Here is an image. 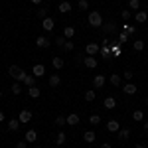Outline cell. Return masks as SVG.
Wrapping results in <instances>:
<instances>
[{
  "label": "cell",
  "mask_w": 148,
  "mask_h": 148,
  "mask_svg": "<svg viewBox=\"0 0 148 148\" xmlns=\"http://www.w3.org/2000/svg\"><path fill=\"white\" fill-rule=\"evenodd\" d=\"M8 75H10L16 83H24V77H26L24 69L18 67V65H10V67H8Z\"/></svg>",
  "instance_id": "obj_1"
},
{
  "label": "cell",
  "mask_w": 148,
  "mask_h": 148,
  "mask_svg": "<svg viewBox=\"0 0 148 148\" xmlns=\"http://www.w3.org/2000/svg\"><path fill=\"white\" fill-rule=\"evenodd\" d=\"M87 22H89V26H91V28H101V26H103V16H101V12H89Z\"/></svg>",
  "instance_id": "obj_2"
},
{
  "label": "cell",
  "mask_w": 148,
  "mask_h": 148,
  "mask_svg": "<svg viewBox=\"0 0 148 148\" xmlns=\"http://www.w3.org/2000/svg\"><path fill=\"white\" fill-rule=\"evenodd\" d=\"M101 30L103 32H105V34H119V32H116V26H114L113 22H103V26H101Z\"/></svg>",
  "instance_id": "obj_3"
},
{
  "label": "cell",
  "mask_w": 148,
  "mask_h": 148,
  "mask_svg": "<svg viewBox=\"0 0 148 148\" xmlns=\"http://www.w3.org/2000/svg\"><path fill=\"white\" fill-rule=\"evenodd\" d=\"M42 28H44L46 32H53V28H56L53 18H49V16H47V18H44V20H42Z\"/></svg>",
  "instance_id": "obj_4"
},
{
  "label": "cell",
  "mask_w": 148,
  "mask_h": 148,
  "mask_svg": "<svg viewBox=\"0 0 148 148\" xmlns=\"http://www.w3.org/2000/svg\"><path fill=\"white\" fill-rule=\"evenodd\" d=\"M105 83H107V77H105V75H95V77H93V87H95V89H103Z\"/></svg>",
  "instance_id": "obj_5"
},
{
  "label": "cell",
  "mask_w": 148,
  "mask_h": 148,
  "mask_svg": "<svg viewBox=\"0 0 148 148\" xmlns=\"http://www.w3.org/2000/svg\"><path fill=\"white\" fill-rule=\"evenodd\" d=\"M18 121H20V123H30V121H32V111H28V109H22V111H20V114H18Z\"/></svg>",
  "instance_id": "obj_6"
},
{
  "label": "cell",
  "mask_w": 148,
  "mask_h": 148,
  "mask_svg": "<svg viewBox=\"0 0 148 148\" xmlns=\"http://www.w3.org/2000/svg\"><path fill=\"white\" fill-rule=\"evenodd\" d=\"M107 130H109V132H119V130H121V123H119L116 119L107 121Z\"/></svg>",
  "instance_id": "obj_7"
},
{
  "label": "cell",
  "mask_w": 148,
  "mask_h": 148,
  "mask_svg": "<svg viewBox=\"0 0 148 148\" xmlns=\"http://www.w3.org/2000/svg\"><path fill=\"white\" fill-rule=\"evenodd\" d=\"M99 49H101V46H99V44H95V42H91V44H85V53H87V56H95Z\"/></svg>",
  "instance_id": "obj_8"
},
{
  "label": "cell",
  "mask_w": 148,
  "mask_h": 148,
  "mask_svg": "<svg viewBox=\"0 0 148 148\" xmlns=\"http://www.w3.org/2000/svg\"><path fill=\"white\" fill-rule=\"evenodd\" d=\"M32 75H36L38 79H40V77H44V75H46V67H44L42 63H36L34 67H32Z\"/></svg>",
  "instance_id": "obj_9"
},
{
  "label": "cell",
  "mask_w": 148,
  "mask_h": 148,
  "mask_svg": "<svg viewBox=\"0 0 148 148\" xmlns=\"http://www.w3.org/2000/svg\"><path fill=\"white\" fill-rule=\"evenodd\" d=\"M83 63H85V67H87V69H95L97 65H99V61L95 59V56H87L85 59H83Z\"/></svg>",
  "instance_id": "obj_10"
},
{
  "label": "cell",
  "mask_w": 148,
  "mask_h": 148,
  "mask_svg": "<svg viewBox=\"0 0 148 148\" xmlns=\"http://www.w3.org/2000/svg\"><path fill=\"white\" fill-rule=\"evenodd\" d=\"M26 142H28V144H34V142H38V132H36L34 128H30V130L26 132Z\"/></svg>",
  "instance_id": "obj_11"
},
{
  "label": "cell",
  "mask_w": 148,
  "mask_h": 148,
  "mask_svg": "<svg viewBox=\"0 0 148 148\" xmlns=\"http://www.w3.org/2000/svg\"><path fill=\"white\" fill-rule=\"evenodd\" d=\"M65 121H67L69 126H77V125H79V114H77V113H71V114L65 116Z\"/></svg>",
  "instance_id": "obj_12"
},
{
  "label": "cell",
  "mask_w": 148,
  "mask_h": 148,
  "mask_svg": "<svg viewBox=\"0 0 148 148\" xmlns=\"http://www.w3.org/2000/svg\"><path fill=\"white\" fill-rule=\"evenodd\" d=\"M116 138H119V140H123V142L128 140V138H130V128H121V130L116 132Z\"/></svg>",
  "instance_id": "obj_13"
},
{
  "label": "cell",
  "mask_w": 148,
  "mask_h": 148,
  "mask_svg": "<svg viewBox=\"0 0 148 148\" xmlns=\"http://www.w3.org/2000/svg\"><path fill=\"white\" fill-rule=\"evenodd\" d=\"M134 20H136L138 24H144L148 20V12H144V10H138L136 14H134Z\"/></svg>",
  "instance_id": "obj_14"
},
{
  "label": "cell",
  "mask_w": 148,
  "mask_h": 148,
  "mask_svg": "<svg viewBox=\"0 0 148 148\" xmlns=\"http://www.w3.org/2000/svg\"><path fill=\"white\" fill-rule=\"evenodd\" d=\"M57 10L61 12V14H67V12H71V2H67V0H63V2H59V6H57Z\"/></svg>",
  "instance_id": "obj_15"
},
{
  "label": "cell",
  "mask_w": 148,
  "mask_h": 148,
  "mask_svg": "<svg viewBox=\"0 0 148 148\" xmlns=\"http://www.w3.org/2000/svg\"><path fill=\"white\" fill-rule=\"evenodd\" d=\"M123 91L126 93V95H136V85H134V83H130V81H128V83H126L125 87H123Z\"/></svg>",
  "instance_id": "obj_16"
},
{
  "label": "cell",
  "mask_w": 148,
  "mask_h": 148,
  "mask_svg": "<svg viewBox=\"0 0 148 148\" xmlns=\"http://www.w3.org/2000/svg\"><path fill=\"white\" fill-rule=\"evenodd\" d=\"M103 105H105V109H109V111H113L114 107H116V99H114V97H107V99L103 101Z\"/></svg>",
  "instance_id": "obj_17"
},
{
  "label": "cell",
  "mask_w": 148,
  "mask_h": 148,
  "mask_svg": "<svg viewBox=\"0 0 148 148\" xmlns=\"http://www.w3.org/2000/svg\"><path fill=\"white\" fill-rule=\"evenodd\" d=\"M36 46L38 47H47L49 46V40H47L46 36H38V38H36Z\"/></svg>",
  "instance_id": "obj_18"
},
{
  "label": "cell",
  "mask_w": 148,
  "mask_h": 148,
  "mask_svg": "<svg viewBox=\"0 0 148 148\" xmlns=\"http://www.w3.org/2000/svg\"><path fill=\"white\" fill-rule=\"evenodd\" d=\"M18 128H20V121H18V119H10V121H8V130H10V132H16Z\"/></svg>",
  "instance_id": "obj_19"
},
{
  "label": "cell",
  "mask_w": 148,
  "mask_h": 148,
  "mask_svg": "<svg viewBox=\"0 0 148 148\" xmlns=\"http://www.w3.org/2000/svg\"><path fill=\"white\" fill-rule=\"evenodd\" d=\"M95 138H97V134H95L93 130H87V132L83 134V140H85L87 144H93V142H95Z\"/></svg>",
  "instance_id": "obj_20"
},
{
  "label": "cell",
  "mask_w": 148,
  "mask_h": 148,
  "mask_svg": "<svg viewBox=\"0 0 148 148\" xmlns=\"http://www.w3.org/2000/svg\"><path fill=\"white\" fill-rule=\"evenodd\" d=\"M65 140H67L65 132H63V130H59V132H57V136H56V144H57V146H63V144H65Z\"/></svg>",
  "instance_id": "obj_21"
},
{
  "label": "cell",
  "mask_w": 148,
  "mask_h": 148,
  "mask_svg": "<svg viewBox=\"0 0 148 148\" xmlns=\"http://www.w3.org/2000/svg\"><path fill=\"white\" fill-rule=\"evenodd\" d=\"M51 65H53V69H57V71H59V69H63L65 61H63L61 57H53V59H51Z\"/></svg>",
  "instance_id": "obj_22"
},
{
  "label": "cell",
  "mask_w": 148,
  "mask_h": 148,
  "mask_svg": "<svg viewBox=\"0 0 148 148\" xmlns=\"http://www.w3.org/2000/svg\"><path fill=\"white\" fill-rule=\"evenodd\" d=\"M73 36H75V28H73V26H67V28H63V38H65V40H71Z\"/></svg>",
  "instance_id": "obj_23"
},
{
  "label": "cell",
  "mask_w": 148,
  "mask_h": 148,
  "mask_svg": "<svg viewBox=\"0 0 148 148\" xmlns=\"http://www.w3.org/2000/svg\"><path fill=\"white\" fill-rule=\"evenodd\" d=\"M123 32L128 34V36H132V34H136V28H134V26H130L128 22H125V24H123Z\"/></svg>",
  "instance_id": "obj_24"
},
{
  "label": "cell",
  "mask_w": 148,
  "mask_h": 148,
  "mask_svg": "<svg viewBox=\"0 0 148 148\" xmlns=\"http://www.w3.org/2000/svg\"><path fill=\"white\" fill-rule=\"evenodd\" d=\"M36 79H38L36 75H26V77H24V85H26V87H34Z\"/></svg>",
  "instance_id": "obj_25"
},
{
  "label": "cell",
  "mask_w": 148,
  "mask_h": 148,
  "mask_svg": "<svg viewBox=\"0 0 148 148\" xmlns=\"http://www.w3.org/2000/svg\"><path fill=\"white\" fill-rule=\"evenodd\" d=\"M109 81H111V85L119 87V85H121V81H123V77H121V75H116V73H113V75H109Z\"/></svg>",
  "instance_id": "obj_26"
},
{
  "label": "cell",
  "mask_w": 148,
  "mask_h": 148,
  "mask_svg": "<svg viewBox=\"0 0 148 148\" xmlns=\"http://www.w3.org/2000/svg\"><path fill=\"white\" fill-rule=\"evenodd\" d=\"M132 121H136V123H142V121H144V113H142L140 109L132 111Z\"/></svg>",
  "instance_id": "obj_27"
},
{
  "label": "cell",
  "mask_w": 148,
  "mask_h": 148,
  "mask_svg": "<svg viewBox=\"0 0 148 148\" xmlns=\"http://www.w3.org/2000/svg\"><path fill=\"white\" fill-rule=\"evenodd\" d=\"M47 83H49V87H57V85L61 83V77H59V75H49V81H47Z\"/></svg>",
  "instance_id": "obj_28"
},
{
  "label": "cell",
  "mask_w": 148,
  "mask_h": 148,
  "mask_svg": "<svg viewBox=\"0 0 148 148\" xmlns=\"http://www.w3.org/2000/svg\"><path fill=\"white\" fill-rule=\"evenodd\" d=\"M40 93H42V91H40L36 85H34V87H28V95H30L32 99H38V97H40Z\"/></svg>",
  "instance_id": "obj_29"
},
{
  "label": "cell",
  "mask_w": 148,
  "mask_h": 148,
  "mask_svg": "<svg viewBox=\"0 0 148 148\" xmlns=\"http://www.w3.org/2000/svg\"><path fill=\"white\" fill-rule=\"evenodd\" d=\"M144 46H146V44H144L142 40H134V42H132V47H134V51H142V49H144Z\"/></svg>",
  "instance_id": "obj_30"
},
{
  "label": "cell",
  "mask_w": 148,
  "mask_h": 148,
  "mask_svg": "<svg viewBox=\"0 0 148 148\" xmlns=\"http://www.w3.org/2000/svg\"><path fill=\"white\" fill-rule=\"evenodd\" d=\"M95 97H97L95 89H91V91H85V101H87V103H93V101H95Z\"/></svg>",
  "instance_id": "obj_31"
},
{
  "label": "cell",
  "mask_w": 148,
  "mask_h": 148,
  "mask_svg": "<svg viewBox=\"0 0 148 148\" xmlns=\"http://www.w3.org/2000/svg\"><path fill=\"white\" fill-rule=\"evenodd\" d=\"M128 8L130 10H140V0H128Z\"/></svg>",
  "instance_id": "obj_32"
},
{
  "label": "cell",
  "mask_w": 148,
  "mask_h": 148,
  "mask_svg": "<svg viewBox=\"0 0 148 148\" xmlns=\"http://www.w3.org/2000/svg\"><path fill=\"white\" fill-rule=\"evenodd\" d=\"M89 125H93V126L101 125V116H99V114H91V116H89Z\"/></svg>",
  "instance_id": "obj_33"
},
{
  "label": "cell",
  "mask_w": 148,
  "mask_h": 148,
  "mask_svg": "<svg viewBox=\"0 0 148 148\" xmlns=\"http://www.w3.org/2000/svg\"><path fill=\"white\" fill-rule=\"evenodd\" d=\"M116 40H119V44H126V42H128V34L119 32V34H116Z\"/></svg>",
  "instance_id": "obj_34"
},
{
  "label": "cell",
  "mask_w": 148,
  "mask_h": 148,
  "mask_svg": "<svg viewBox=\"0 0 148 148\" xmlns=\"http://www.w3.org/2000/svg\"><path fill=\"white\" fill-rule=\"evenodd\" d=\"M101 53L105 59H111V46H103L101 47Z\"/></svg>",
  "instance_id": "obj_35"
},
{
  "label": "cell",
  "mask_w": 148,
  "mask_h": 148,
  "mask_svg": "<svg viewBox=\"0 0 148 148\" xmlns=\"http://www.w3.org/2000/svg\"><path fill=\"white\" fill-rule=\"evenodd\" d=\"M12 95H20V93H22V85H20V83H16V81H14V85H12Z\"/></svg>",
  "instance_id": "obj_36"
},
{
  "label": "cell",
  "mask_w": 148,
  "mask_h": 148,
  "mask_svg": "<svg viewBox=\"0 0 148 148\" xmlns=\"http://www.w3.org/2000/svg\"><path fill=\"white\" fill-rule=\"evenodd\" d=\"M53 42H56V46H57V47H63V46H65V42H67V40H65L63 36H57V38L53 40Z\"/></svg>",
  "instance_id": "obj_37"
},
{
  "label": "cell",
  "mask_w": 148,
  "mask_h": 148,
  "mask_svg": "<svg viewBox=\"0 0 148 148\" xmlns=\"http://www.w3.org/2000/svg\"><path fill=\"white\" fill-rule=\"evenodd\" d=\"M121 16H123V20H125V22H128V20H130V16H132V10H130V8H128V10H123V12H121Z\"/></svg>",
  "instance_id": "obj_38"
},
{
  "label": "cell",
  "mask_w": 148,
  "mask_h": 148,
  "mask_svg": "<svg viewBox=\"0 0 148 148\" xmlns=\"http://www.w3.org/2000/svg\"><path fill=\"white\" fill-rule=\"evenodd\" d=\"M56 125H57V126H63V125H67L65 116H61V114H59V116H56Z\"/></svg>",
  "instance_id": "obj_39"
},
{
  "label": "cell",
  "mask_w": 148,
  "mask_h": 148,
  "mask_svg": "<svg viewBox=\"0 0 148 148\" xmlns=\"http://www.w3.org/2000/svg\"><path fill=\"white\" fill-rule=\"evenodd\" d=\"M38 18H40V20L47 18V8H40V10H38Z\"/></svg>",
  "instance_id": "obj_40"
},
{
  "label": "cell",
  "mask_w": 148,
  "mask_h": 148,
  "mask_svg": "<svg viewBox=\"0 0 148 148\" xmlns=\"http://www.w3.org/2000/svg\"><path fill=\"white\" fill-rule=\"evenodd\" d=\"M73 47H75V44H73L71 40H67V42H65V46H63V49H65V51H71Z\"/></svg>",
  "instance_id": "obj_41"
},
{
  "label": "cell",
  "mask_w": 148,
  "mask_h": 148,
  "mask_svg": "<svg viewBox=\"0 0 148 148\" xmlns=\"http://www.w3.org/2000/svg\"><path fill=\"white\" fill-rule=\"evenodd\" d=\"M77 6H79V10H87V8H89V2H87V0H79Z\"/></svg>",
  "instance_id": "obj_42"
},
{
  "label": "cell",
  "mask_w": 148,
  "mask_h": 148,
  "mask_svg": "<svg viewBox=\"0 0 148 148\" xmlns=\"http://www.w3.org/2000/svg\"><path fill=\"white\" fill-rule=\"evenodd\" d=\"M132 75H134V73H132V71H130V69H126L125 73H123V77H125L126 81H130V79H132Z\"/></svg>",
  "instance_id": "obj_43"
},
{
  "label": "cell",
  "mask_w": 148,
  "mask_h": 148,
  "mask_svg": "<svg viewBox=\"0 0 148 148\" xmlns=\"http://www.w3.org/2000/svg\"><path fill=\"white\" fill-rule=\"evenodd\" d=\"M16 148H28V142L26 140H20V142H16Z\"/></svg>",
  "instance_id": "obj_44"
},
{
  "label": "cell",
  "mask_w": 148,
  "mask_h": 148,
  "mask_svg": "<svg viewBox=\"0 0 148 148\" xmlns=\"http://www.w3.org/2000/svg\"><path fill=\"white\" fill-rule=\"evenodd\" d=\"M101 46H111V40H109V38H103Z\"/></svg>",
  "instance_id": "obj_45"
},
{
  "label": "cell",
  "mask_w": 148,
  "mask_h": 148,
  "mask_svg": "<svg viewBox=\"0 0 148 148\" xmlns=\"http://www.w3.org/2000/svg\"><path fill=\"white\" fill-rule=\"evenodd\" d=\"M4 119H6V116H4V113H2V109H0V123H4Z\"/></svg>",
  "instance_id": "obj_46"
},
{
  "label": "cell",
  "mask_w": 148,
  "mask_h": 148,
  "mask_svg": "<svg viewBox=\"0 0 148 148\" xmlns=\"http://www.w3.org/2000/svg\"><path fill=\"white\" fill-rule=\"evenodd\" d=\"M136 148H148V146H146V144H142V142H138V144H136Z\"/></svg>",
  "instance_id": "obj_47"
},
{
  "label": "cell",
  "mask_w": 148,
  "mask_h": 148,
  "mask_svg": "<svg viewBox=\"0 0 148 148\" xmlns=\"http://www.w3.org/2000/svg\"><path fill=\"white\" fill-rule=\"evenodd\" d=\"M101 148H111V144H109V142H105V144H101Z\"/></svg>",
  "instance_id": "obj_48"
},
{
  "label": "cell",
  "mask_w": 148,
  "mask_h": 148,
  "mask_svg": "<svg viewBox=\"0 0 148 148\" xmlns=\"http://www.w3.org/2000/svg\"><path fill=\"white\" fill-rule=\"evenodd\" d=\"M30 2H34V4H42V0H30Z\"/></svg>",
  "instance_id": "obj_49"
},
{
  "label": "cell",
  "mask_w": 148,
  "mask_h": 148,
  "mask_svg": "<svg viewBox=\"0 0 148 148\" xmlns=\"http://www.w3.org/2000/svg\"><path fill=\"white\" fill-rule=\"evenodd\" d=\"M142 128H144V130H148V123H144V125H142Z\"/></svg>",
  "instance_id": "obj_50"
},
{
  "label": "cell",
  "mask_w": 148,
  "mask_h": 148,
  "mask_svg": "<svg viewBox=\"0 0 148 148\" xmlns=\"http://www.w3.org/2000/svg\"><path fill=\"white\" fill-rule=\"evenodd\" d=\"M146 107H148V97H146Z\"/></svg>",
  "instance_id": "obj_51"
},
{
  "label": "cell",
  "mask_w": 148,
  "mask_h": 148,
  "mask_svg": "<svg viewBox=\"0 0 148 148\" xmlns=\"http://www.w3.org/2000/svg\"><path fill=\"white\" fill-rule=\"evenodd\" d=\"M0 99H2V91H0Z\"/></svg>",
  "instance_id": "obj_52"
},
{
  "label": "cell",
  "mask_w": 148,
  "mask_h": 148,
  "mask_svg": "<svg viewBox=\"0 0 148 148\" xmlns=\"http://www.w3.org/2000/svg\"><path fill=\"white\" fill-rule=\"evenodd\" d=\"M36 148H44V146H36Z\"/></svg>",
  "instance_id": "obj_53"
},
{
  "label": "cell",
  "mask_w": 148,
  "mask_h": 148,
  "mask_svg": "<svg viewBox=\"0 0 148 148\" xmlns=\"http://www.w3.org/2000/svg\"><path fill=\"white\" fill-rule=\"evenodd\" d=\"M56 148H63V146H56Z\"/></svg>",
  "instance_id": "obj_54"
},
{
  "label": "cell",
  "mask_w": 148,
  "mask_h": 148,
  "mask_svg": "<svg viewBox=\"0 0 148 148\" xmlns=\"http://www.w3.org/2000/svg\"><path fill=\"white\" fill-rule=\"evenodd\" d=\"M146 36H148V34H146Z\"/></svg>",
  "instance_id": "obj_55"
}]
</instances>
